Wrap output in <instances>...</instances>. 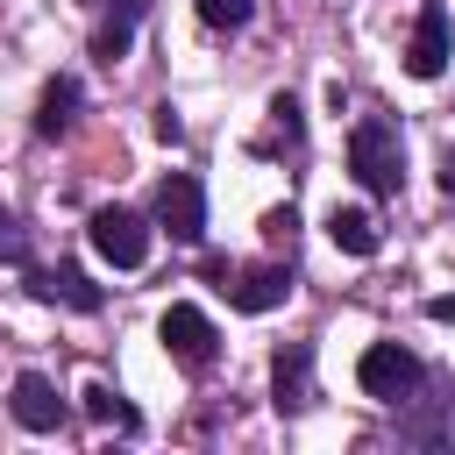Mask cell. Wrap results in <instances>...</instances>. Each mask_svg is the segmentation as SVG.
<instances>
[{
	"instance_id": "cell-1",
	"label": "cell",
	"mask_w": 455,
	"mask_h": 455,
	"mask_svg": "<svg viewBox=\"0 0 455 455\" xmlns=\"http://www.w3.org/2000/svg\"><path fill=\"white\" fill-rule=\"evenodd\" d=\"M348 171L377 192V199H398L405 185V142H398V121H355L348 128Z\"/></svg>"
},
{
	"instance_id": "cell-2",
	"label": "cell",
	"mask_w": 455,
	"mask_h": 455,
	"mask_svg": "<svg viewBox=\"0 0 455 455\" xmlns=\"http://www.w3.org/2000/svg\"><path fill=\"white\" fill-rule=\"evenodd\" d=\"M355 384H363L370 398H384V405H405V398L427 384V363H419L405 341H370V348L355 355Z\"/></svg>"
},
{
	"instance_id": "cell-3",
	"label": "cell",
	"mask_w": 455,
	"mask_h": 455,
	"mask_svg": "<svg viewBox=\"0 0 455 455\" xmlns=\"http://www.w3.org/2000/svg\"><path fill=\"white\" fill-rule=\"evenodd\" d=\"M85 242H92V256L114 263V270H142V263H149V220L128 213V206H100V213L85 220Z\"/></svg>"
},
{
	"instance_id": "cell-4",
	"label": "cell",
	"mask_w": 455,
	"mask_h": 455,
	"mask_svg": "<svg viewBox=\"0 0 455 455\" xmlns=\"http://www.w3.org/2000/svg\"><path fill=\"white\" fill-rule=\"evenodd\" d=\"M156 341H164V348H171V363H185V370H213V355H220L213 320H206L199 306H185V299H171V306H164Z\"/></svg>"
},
{
	"instance_id": "cell-5",
	"label": "cell",
	"mask_w": 455,
	"mask_h": 455,
	"mask_svg": "<svg viewBox=\"0 0 455 455\" xmlns=\"http://www.w3.org/2000/svg\"><path fill=\"white\" fill-rule=\"evenodd\" d=\"M448 57H455L448 0H419V14H412V43H405V71H412V78H441Z\"/></svg>"
},
{
	"instance_id": "cell-6",
	"label": "cell",
	"mask_w": 455,
	"mask_h": 455,
	"mask_svg": "<svg viewBox=\"0 0 455 455\" xmlns=\"http://www.w3.org/2000/svg\"><path fill=\"white\" fill-rule=\"evenodd\" d=\"M156 228H164L171 242H199V235H206V192H199L192 171H171V178L156 185Z\"/></svg>"
},
{
	"instance_id": "cell-7",
	"label": "cell",
	"mask_w": 455,
	"mask_h": 455,
	"mask_svg": "<svg viewBox=\"0 0 455 455\" xmlns=\"http://www.w3.org/2000/svg\"><path fill=\"white\" fill-rule=\"evenodd\" d=\"M220 291L235 313H277L291 299V263H242V270H228Z\"/></svg>"
},
{
	"instance_id": "cell-8",
	"label": "cell",
	"mask_w": 455,
	"mask_h": 455,
	"mask_svg": "<svg viewBox=\"0 0 455 455\" xmlns=\"http://www.w3.org/2000/svg\"><path fill=\"white\" fill-rule=\"evenodd\" d=\"M28 299H43V306H71V313H100L107 306V291L78 270V263H57V270H28Z\"/></svg>"
},
{
	"instance_id": "cell-9",
	"label": "cell",
	"mask_w": 455,
	"mask_h": 455,
	"mask_svg": "<svg viewBox=\"0 0 455 455\" xmlns=\"http://www.w3.org/2000/svg\"><path fill=\"white\" fill-rule=\"evenodd\" d=\"M270 405L277 412H306L313 405V348L306 341H284L270 355Z\"/></svg>"
},
{
	"instance_id": "cell-10",
	"label": "cell",
	"mask_w": 455,
	"mask_h": 455,
	"mask_svg": "<svg viewBox=\"0 0 455 455\" xmlns=\"http://www.w3.org/2000/svg\"><path fill=\"white\" fill-rule=\"evenodd\" d=\"M92 14H100V28H92V64H121L128 57V43H135V21H142V7L149 0H85Z\"/></svg>"
},
{
	"instance_id": "cell-11",
	"label": "cell",
	"mask_w": 455,
	"mask_h": 455,
	"mask_svg": "<svg viewBox=\"0 0 455 455\" xmlns=\"http://www.w3.org/2000/svg\"><path fill=\"white\" fill-rule=\"evenodd\" d=\"M7 405H14V419H21L28 434H57V427H64V398H57V384H50L43 370H21Z\"/></svg>"
},
{
	"instance_id": "cell-12",
	"label": "cell",
	"mask_w": 455,
	"mask_h": 455,
	"mask_svg": "<svg viewBox=\"0 0 455 455\" xmlns=\"http://www.w3.org/2000/svg\"><path fill=\"white\" fill-rule=\"evenodd\" d=\"M78 100H85V92H78V78H71V71H57V78L43 85V100H36V135H43V142L71 135V128H78Z\"/></svg>"
},
{
	"instance_id": "cell-13",
	"label": "cell",
	"mask_w": 455,
	"mask_h": 455,
	"mask_svg": "<svg viewBox=\"0 0 455 455\" xmlns=\"http://www.w3.org/2000/svg\"><path fill=\"white\" fill-rule=\"evenodd\" d=\"M327 242L341 256H377V220L363 206H327Z\"/></svg>"
},
{
	"instance_id": "cell-14",
	"label": "cell",
	"mask_w": 455,
	"mask_h": 455,
	"mask_svg": "<svg viewBox=\"0 0 455 455\" xmlns=\"http://www.w3.org/2000/svg\"><path fill=\"white\" fill-rule=\"evenodd\" d=\"M78 398H85V419H100V427H121V434H142V412H135V405H128V398H121L107 377H92Z\"/></svg>"
},
{
	"instance_id": "cell-15",
	"label": "cell",
	"mask_w": 455,
	"mask_h": 455,
	"mask_svg": "<svg viewBox=\"0 0 455 455\" xmlns=\"http://www.w3.org/2000/svg\"><path fill=\"white\" fill-rule=\"evenodd\" d=\"M398 441L448 448V441H455V398H448V405H434V412H405V419H398Z\"/></svg>"
},
{
	"instance_id": "cell-16",
	"label": "cell",
	"mask_w": 455,
	"mask_h": 455,
	"mask_svg": "<svg viewBox=\"0 0 455 455\" xmlns=\"http://www.w3.org/2000/svg\"><path fill=\"white\" fill-rule=\"evenodd\" d=\"M249 14H256V0H199V21L206 28H228V36L249 28Z\"/></svg>"
},
{
	"instance_id": "cell-17",
	"label": "cell",
	"mask_w": 455,
	"mask_h": 455,
	"mask_svg": "<svg viewBox=\"0 0 455 455\" xmlns=\"http://www.w3.org/2000/svg\"><path fill=\"white\" fill-rule=\"evenodd\" d=\"M270 128H277L284 142H299V135H306V114H299V100H291V92H270Z\"/></svg>"
},
{
	"instance_id": "cell-18",
	"label": "cell",
	"mask_w": 455,
	"mask_h": 455,
	"mask_svg": "<svg viewBox=\"0 0 455 455\" xmlns=\"http://www.w3.org/2000/svg\"><path fill=\"white\" fill-rule=\"evenodd\" d=\"M0 263H28V228L0 206Z\"/></svg>"
},
{
	"instance_id": "cell-19",
	"label": "cell",
	"mask_w": 455,
	"mask_h": 455,
	"mask_svg": "<svg viewBox=\"0 0 455 455\" xmlns=\"http://www.w3.org/2000/svg\"><path fill=\"white\" fill-rule=\"evenodd\" d=\"M263 235H270L277 249H291V235H299V213H291V206H270V213H263Z\"/></svg>"
},
{
	"instance_id": "cell-20",
	"label": "cell",
	"mask_w": 455,
	"mask_h": 455,
	"mask_svg": "<svg viewBox=\"0 0 455 455\" xmlns=\"http://www.w3.org/2000/svg\"><path fill=\"white\" fill-rule=\"evenodd\" d=\"M149 128H156V142H185V121H178L171 107H156V121H149Z\"/></svg>"
},
{
	"instance_id": "cell-21",
	"label": "cell",
	"mask_w": 455,
	"mask_h": 455,
	"mask_svg": "<svg viewBox=\"0 0 455 455\" xmlns=\"http://www.w3.org/2000/svg\"><path fill=\"white\" fill-rule=\"evenodd\" d=\"M427 320H441V327H455V291H441V299H427Z\"/></svg>"
},
{
	"instance_id": "cell-22",
	"label": "cell",
	"mask_w": 455,
	"mask_h": 455,
	"mask_svg": "<svg viewBox=\"0 0 455 455\" xmlns=\"http://www.w3.org/2000/svg\"><path fill=\"white\" fill-rule=\"evenodd\" d=\"M441 192H448V199H455V149H448V156H441Z\"/></svg>"
}]
</instances>
